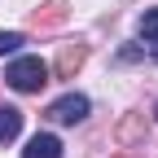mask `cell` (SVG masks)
Instances as JSON below:
<instances>
[{"label":"cell","instance_id":"1","mask_svg":"<svg viewBox=\"0 0 158 158\" xmlns=\"http://www.w3.org/2000/svg\"><path fill=\"white\" fill-rule=\"evenodd\" d=\"M5 84L13 92H40L48 84V66L40 62V57H18V62L5 70Z\"/></svg>","mask_w":158,"mask_h":158},{"label":"cell","instance_id":"2","mask_svg":"<svg viewBox=\"0 0 158 158\" xmlns=\"http://www.w3.org/2000/svg\"><path fill=\"white\" fill-rule=\"evenodd\" d=\"M48 118H53V123H79V118H88V97L84 92L57 97V101L48 106Z\"/></svg>","mask_w":158,"mask_h":158},{"label":"cell","instance_id":"3","mask_svg":"<svg viewBox=\"0 0 158 158\" xmlns=\"http://www.w3.org/2000/svg\"><path fill=\"white\" fill-rule=\"evenodd\" d=\"M66 18H70V5H66V0H44V5L31 13V27L35 31H57Z\"/></svg>","mask_w":158,"mask_h":158},{"label":"cell","instance_id":"4","mask_svg":"<svg viewBox=\"0 0 158 158\" xmlns=\"http://www.w3.org/2000/svg\"><path fill=\"white\" fill-rule=\"evenodd\" d=\"M88 62V44H62V53H57V79H75L79 70H84Z\"/></svg>","mask_w":158,"mask_h":158},{"label":"cell","instance_id":"5","mask_svg":"<svg viewBox=\"0 0 158 158\" xmlns=\"http://www.w3.org/2000/svg\"><path fill=\"white\" fill-rule=\"evenodd\" d=\"M22 158H62V141L53 132H35L27 141V149H22Z\"/></svg>","mask_w":158,"mask_h":158},{"label":"cell","instance_id":"6","mask_svg":"<svg viewBox=\"0 0 158 158\" xmlns=\"http://www.w3.org/2000/svg\"><path fill=\"white\" fill-rule=\"evenodd\" d=\"M114 141L118 145H141L145 141V114H123V123H118V132H114Z\"/></svg>","mask_w":158,"mask_h":158},{"label":"cell","instance_id":"7","mask_svg":"<svg viewBox=\"0 0 158 158\" xmlns=\"http://www.w3.org/2000/svg\"><path fill=\"white\" fill-rule=\"evenodd\" d=\"M18 132H22V110H13V106H0V145H9Z\"/></svg>","mask_w":158,"mask_h":158},{"label":"cell","instance_id":"8","mask_svg":"<svg viewBox=\"0 0 158 158\" xmlns=\"http://www.w3.org/2000/svg\"><path fill=\"white\" fill-rule=\"evenodd\" d=\"M141 35L149 40V44H158V9H149V13L141 18Z\"/></svg>","mask_w":158,"mask_h":158},{"label":"cell","instance_id":"9","mask_svg":"<svg viewBox=\"0 0 158 158\" xmlns=\"http://www.w3.org/2000/svg\"><path fill=\"white\" fill-rule=\"evenodd\" d=\"M18 48H22V35H18V31H0V57L18 53Z\"/></svg>","mask_w":158,"mask_h":158},{"label":"cell","instance_id":"10","mask_svg":"<svg viewBox=\"0 0 158 158\" xmlns=\"http://www.w3.org/2000/svg\"><path fill=\"white\" fill-rule=\"evenodd\" d=\"M154 57H158V44H154Z\"/></svg>","mask_w":158,"mask_h":158}]
</instances>
